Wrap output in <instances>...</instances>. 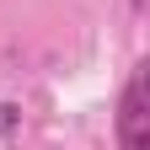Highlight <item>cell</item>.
<instances>
[{"instance_id":"6da1fadb","label":"cell","mask_w":150,"mask_h":150,"mask_svg":"<svg viewBox=\"0 0 150 150\" xmlns=\"http://www.w3.org/2000/svg\"><path fill=\"white\" fill-rule=\"evenodd\" d=\"M150 112H145V70L129 75L123 102H118V150H150Z\"/></svg>"},{"instance_id":"7a4b0ae2","label":"cell","mask_w":150,"mask_h":150,"mask_svg":"<svg viewBox=\"0 0 150 150\" xmlns=\"http://www.w3.org/2000/svg\"><path fill=\"white\" fill-rule=\"evenodd\" d=\"M16 129H22V107H16V102H0V139H11Z\"/></svg>"},{"instance_id":"3957f363","label":"cell","mask_w":150,"mask_h":150,"mask_svg":"<svg viewBox=\"0 0 150 150\" xmlns=\"http://www.w3.org/2000/svg\"><path fill=\"white\" fill-rule=\"evenodd\" d=\"M129 6H134V11H145V0H129Z\"/></svg>"}]
</instances>
